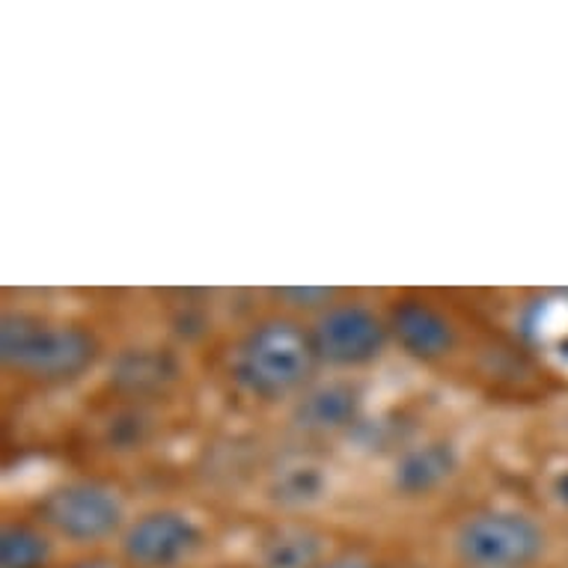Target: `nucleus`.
Masks as SVG:
<instances>
[{"label": "nucleus", "mask_w": 568, "mask_h": 568, "mask_svg": "<svg viewBox=\"0 0 568 568\" xmlns=\"http://www.w3.org/2000/svg\"><path fill=\"white\" fill-rule=\"evenodd\" d=\"M0 357L16 373L42 382H63L93 364L95 343L75 325L10 313L0 322Z\"/></svg>", "instance_id": "f257e3e1"}, {"label": "nucleus", "mask_w": 568, "mask_h": 568, "mask_svg": "<svg viewBox=\"0 0 568 568\" xmlns=\"http://www.w3.org/2000/svg\"><path fill=\"white\" fill-rule=\"evenodd\" d=\"M316 352L292 322H265L244 336L235 352V382L260 399H277L304 384L313 369Z\"/></svg>", "instance_id": "f03ea898"}, {"label": "nucleus", "mask_w": 568, "mask_h": 568, "mask_svg": "<svg viewBox=\"0 0 568 568\" xmlns=\"http://www.w3.org/2000/svg\"><path fill=\"white\" fill-rule=\"evenodd\" d=\"M545 530L530 515L488 509L456 532V554L467 568H530L545 554Z\"/></svg>", "instance_id": "7ed1b4c3"}, {"label": "nucleus", "mask_w": 568, "mask_h": 568, "mask_svg": "<svg viewBox=\"0 0 568 568\" xmlns=\"http://www.w3.org/2000/svg\"><path fill=\"white\" fill-rule=\"evenodd\" d=\"M42 521L75 545H95L122 527L125 506L120 494L102 483H65L39 504Z\"/></svg>", "instance_id": "20e7f679"}, {"label": "nucleus", "mask_w": 568, "mask_h": 568, "mask_svg": "<svg viewBox=\"0 0 568 568\" xmlns=\"http://www.w3.org/2000/svg\"><path fill=\"white\" fill-rule=\"evenodd\" d=\"M203 548V530L179 509L140 515L122 536V557L131 568H176Z\"/></svg>", "instance_id": "39448f33"}, {"label": "nucleus", "mask_w": 568, "mask_h": 568, "mask_svg": "<svg viewBox=\"0 0 568 568\" xmlns=\"http://www.w3.org/2000/svg\"><path fill=\"white\" fill-rule=\"evenodd\" d=\"M318 361L334 366H364L384 352L387 327L373 310L343 304L327 310L310 334Z\"/></svg>", "instance_id": "423d86ee"}, {"label": "nucleus", "mask_w": 568, "mask_h": 568, "mask_svg": "<svg viewBox=\"0 0 568 568\" xmlns=\"http://www.w3.org/2000/svg\"><path fill=\"white\" fill-rule=\"evenodd\" d=\"M390 327L402 348L423 361L444 357L456 343V331L449 325V318L440 316L438 310L423 301H402L399 307L393 310Z\"/></svg>", "instance_id": "0eeeda50"}, {"label": "nucleus", "mask_w": 568, "mask_h": 568, "mask_svg": "<svg viewBox=\"0 0 568 568\" xmlns=\"http://www.w3.org/2000/svg\"><path fill=\"white\" fill-rule=\"evenodd\" d=\"M458 453L449 440H429L423 447L408 449L405 456L396 462L393 470V485L396 491L405 497H423L432 494L435 488L447 483L449 476L456 474Z\"/></svg>", "instance_id": "6e6552de"}, {"label": "nucleus", "mask_w": 568, "mask_h": 568, "mask_svg": "<svg viewBox=\"0 0 568 568\" xmlns=\"http://www.w3.org/2000/svg\"><path fill=\"white\" fill-rule=\"evenodd\" d=\"M325 562V536L313 527H277L260 548V568H318Z\"/></svg>", "instance_id": "1a4fd4ad"}, {"label": "nucleus", "mask_w": 568, "mask_h": 568, "mask_svg": "<svg viewBox=\"0 0 568 568\" xmlns=\"http://www.w3.org/2000/svg\"><path fill=\"white\" fill-rule=\"evenodd\" d=\"M357 408H361V396L352 384H322L304 396V402L298 405V419L307 429L334 432L348 426L357 417Z\"/></svg>", "instance_id": "9d476101"}, {"label": "nucleus", "mask_w": 568, "mask_h": 568, "mask_svg": "<svg viewBox=\"0 0 568 568\" xmlns=\"http://www.w3.org/2000/svg\"><path fill=\"white\" fill-rule=\"evenodd\" d=\"M113 378L125 390H155L176 378V361L168 352H146L134 348L125 352L113 366Z\"/></svg>", "instance_id": "9b49d317"}, {"label": "nucleus", "mask_w": 568, "mask_h": 568, "mask_svg": "<svg viewBox=\"0 0 568 568\" xmlns=\"http://www.w3.org/2000/svg\"><path fill=\"white\" fill-rule=\"evenodd\" d=\"M51 541L30 524H7L0 532V568H48Z\"/></svg>", "instance_id": "f8f14e48"}, {"label": "nucleus", "mask_w": 568, "mask_h": 568, "mask_svg": "<svg viewBox=\"0 0 568 568\" xmlns=\"http://www.w3.org/2000/svg\"><path fill=\"white\" fill-rule=\"evenodd\" d=\"M327 474L318 465H295L286 467L283 474L274 479L271 497L283 506L301 509V506L318 504L327 494Z\"/></svg>", "instance_id": "ddd939ff"}, {"label": "nucleus", "mask_w": 568, "mask_h": 568, "mask_svg": "<svg viewBox=\"0 0 568 568\" xmlns=\"http://www.w3.org/2000/svg\"><path fill=\"white\" fill-rule=\"evenodd\" d=\"M318 568H375V566L366 557H361V554H343V557L325 559Z\"/></svg>", "instance_id": "4468645a"}, {"label": "nucleus", "mask_w": 568, "mask_h": 568, "mask_svg": "<svg viewBox=\"0 0 568 568\" xmlns=\"http://www.w3.org/2000/svg\"><path fill=\"white\" fill-rule=\"evenodd\" d=\"M554 497L568 509V467H562V470L554 476Z\"/></svg>", "instance_id": "2eb2a0df"}, {"label": "nucleus", "mask_w": 568, "mask_h": 568, "mask_svg": "<svg viewBox=\"0 0 568 568\" xmlns=\"http://www.w3.org/2000/svg\"><path fill=\"white\" fill-rule=\"evenodd\" d=\"M60 568H125L120 562H111V559H78V562H69V566Z\"/></svg>", "instance_id": "dca6fc26"}, {"label": "nucleus", "mask_w": 568, "mask_h": 568, "mask_svg": "<svg viewBox=\"0 0 568 568\" xmlns=\"http://www.w3.org/2000/svg\"><path fill=\"white\" fill-rule=\"evenodd\" d=\"M387 568H419V566H387Z\"/></svg>", "instance_id": "f3484780"}, {"label": "nucleus", "mask_w": 568, "mask_h": 568, "mask_svg": "<svg viewBox=\"0 0 568 568\" xmlns=\"http://www.w3.org/2000/svg\"><path fill=\"white\" fill-rule=\"evenodd\" d=\"M217 568H242V566H217Z\"/></svg>", "instance_id": "a211bd4d"}]
</instances>
